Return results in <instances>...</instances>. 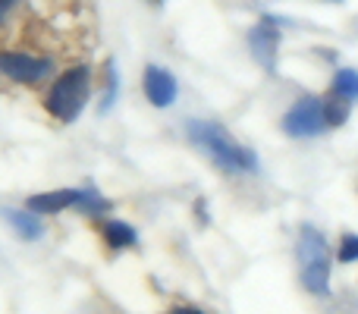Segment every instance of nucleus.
<instances>
[{"label": "nucleus", "instance_id": "nucleus-1", "mask_svg": "<svg viewBox=\"0 0 358 314\" xmlns=\"http://www.w3.org/2000/svg\"><path fill=\"white\" fill-rule=\"evenodd\" d=\"M189 126V138L204 151L210 160H214L220 170L227 173H255L258 170V157L255 151L242 148L239 142L229 138V132L223 129L220 123H204V120H192Z\"/></svg>", "mask_w": 358, "mask_h": 314}, {"label": "nucleus", "instance_id": "nucleus-2", "mask_svg": "<svg viewBox=\"0 0 358 314\" xmlns=\"http://www.w3.org/2000/svg\"><path fill=\"white\" fill-rule=\"evenodd\" d=\"M88 92H92V69L88 66H69L54 79V85L44 94V107L54 120L60 123H73L88 104Z\"/></svg>", "mask_w": 358, "mask_h": 314}, {"label": "nucleus", "instance_id": "nucleus-3", "mask_svg": "<svg viewBox=\"0 0 358 314\" xmlns=\"http://www.w3.org/2000/svg\"><path fill=\"white\" fill-rule=\"evenodd\" d=\"M296 264H299V277H302L305 290L315 292V296H327L330 292V248H327V239L315 227L299 229Z\"/></svg>", "mask_w": 358, "mask_h": 314}, {"label": "nucleus", "instance_id": "nucleus-4", "mask_svg": "<svg viewBox=\"0 0 358 314\" xmlns=\"http://www.w3.org/2000/svg\"><path fill=\"white\" fill-rule=\"evenodd\" d=\"M327 129L324 123V98H302L283 117V132L292 138H311Z\"/></svg>", "mask_w": 358, "mask_h": 314}, {"label": "nucleus", "instance_id": "nucleus-5", "mask_svg": "<svg viewBox=\"0 0 358 314\" xmlns=\"http://www.w3.org/2000/svg\"><path fill=\"white\" fill-rule=\"evenodd\" d=\"M0 73L13 82H41L50 73V60L25 50H0Z\"/></svg>", "mask_w": 358, "mask_h": 314}, {"label": "nucleus", "instance_id": "nucleus-6", "mask_svg": "<svg viewBox=\"0 0 358 314\" xmlns=\"http://www.w3.org/2000/svg\"><path fill=\"white\" fill-rule=\"evenodd\" d=\"M142 85H145V98H148L155 107H170L176 101V92H179L176 79L167 73V69H161V66H148V69H145Z\"/></svg>", "mask_w": 358, "mask_h": 314}, {"label": "nucleus", "instance_id": "nucleus-7", "mask_svg": "<svg viewBox=\"0 0 358 314\" xmlns=\"http://www.w3.org/2000/svg\"><path fill=\"white\" fill-rule=\"evenodd\" d=\"M248 44H252V54L258 57L261 66L273 69L277 44H280V31H277V25H273V19H261V22L248 31Z\"/></svg>", "mask_w": 358, "mask_h": 314}, {"label": "nucleus", "instance_id": "nucleus-8", "mask_svg": "<svg viewBox=\"0 0 358 314\" xmlns=\"http://www.w3.org/2000/svg\"><path fill=\"white\" fill-rule=\"evenodd\" d=\"M88 189H57V192H41V195L29 198V210L35 214H57L63 208H79L85 201Z\"/></svg>", "mask_w": 358, "mask_h": 314}, {"label": "nucleus", "instance_id": "nucleus-9", "mask_svg": "<svg viewBox=\"0 0 358 314\" xmlns=\"http://www.w3.org/2000/svg\"><path fill=\"white\" fill-rule=\"evenodd\" d=\"M0 214H3V220L10 223L16 236H22V239H29V242L41 239L44 223H41V217H38L35 210H13V208H3Z\"/></svg>", "mask_w": 358, "mask_h": 314}, {"label": "nucleus", "instance_id": "nucleus-10", "mask_svg": "<svg viewBox=\"0 0 358 314\" xmlns=\"http://www.w3.org/2000/svg\"><path fill=\"white\" fill-rule=\"evenodd\" d=\"M101 236H104V242H107V248H110V252H120V248H132V245L138 242L136 229H132L129 223H123V220H107L104 227H101Z\"/></svg>", "mask_w": 358, "mask_h": 314}, {"label": "nucleus", "instance_id": "nucleus-11", "mask_svg": "<svg viewBox=\"0 0 358 314\" xmlns=\"http://www.w3.org/2000/svg\"><path fill=\"white\" fill-rule=\"evenodd\" d=\"M349 120V101L346 98H327L324 101V123H327V129H336V126H343Z\"/></svg>", "mask_w": 358, "mask_h": 314}, {"label": "nucleus", "instance_id": "nucleus-12", "mask_svg": "<svg viewBox=\"0 0 358 314\" xmlns=\"http://www.w3.org/2000/svg\"><path fill=\"white\" fill-rule=\"evenodd\" d=\"M334 94L346 101H358V73L355 69H340L334 76Z\"/></svg>", "mask_w": 358, "mask_h": 314}, {"label": "nucleus", "instance_id": "nucleus-13", "mask_svg": "<svg viewBox=\"0 0 358 314\" xmlns=\"http://www.w3.org/2000/svg\"><path fill=\"white\" fill-rule=\"evenodd\" d=\"M117 101V66L113 60H104V98H101V110H110Z\"/></svg>", "mask_w": 358, "mask_h": 314}, {"label": "nucleus", "instance_id": "nucleus-14", "mask_svg": "<svg viewBox=\"0 0 358 314\" xmlns=\"http://www.w3.org/2000/svg\"><path fill=\"white\" fill-rule=\"evenodd\" d=\"M79 210L82 214H88V217H98V214H104V210H110V201L107 198H101V195H94L92 189L85 192V201L79 204Z\"/></svg>", "mask_w": 358, "mask_h": 314}, {"label": "nucleus", "instance_id": "nucleus-15", "mask_svg": "<svg viewBox=\"0 0 358 314\" xmlns=\"http://www.w3.org/2000/svg\"><path fill=\"white\" fill-rule=\"evenodd\" d=\"M336 258H340L343 264H352V261H358V236H355V233H346V236L340 239Z\"/></svg>", "mask_w": 358, "mask_h": 314}, {"label": "nucleus", "instance_id": "nucleus-16", "mask_svg": "<svg viewBox=\"0 0 358 314\" xmlns=\"http://www.w3.org/2000/svg\"><path fill=\"white\" fill-rule=\"evenodd\" d=\"M167 314H204V311H198V308H189V305H179V308L167 311Z\"/></svg>", "mask_w": 358, "mask_h": 314}, {"label": "nucleus", "instance_id": "nucleus-17", "mask_svg": "<svg viewBox=\"0 0 358 314\" xmlns=\"http://www.w3.org/2000/svg\"><path fill=\"white\" fill-rule=\"evenodd\" d=\"M151 3H155V6H157V3H164V0H151Z\"/></svg>", "mask_w": 358, "mask_h": 314}]
</instances>
